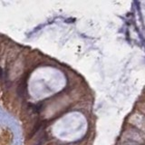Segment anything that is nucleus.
I'll list each match as a JSON object with an SVG mask.
<instances>
[{"instance_id": "obj_2", "label": "nucleus", "mask_w": 145, "mask_h": 145, "mask_svg": "<svg viewBox=\"0 0 145 145\" xmlns=\"http://www.w3.org/2000/svg\"><path fill=\"white\" fill-rule=\"evenodd\" d=\"M3 69H2L1 67H0V80L2 79V77H3Z\"/></svg>"}, {"instance_id": "obj_1", "label": "nucleus", "mask_w": 145, "mask_h": 145, "mask_svg": "<svg viewBox=\"0 0 145 145\" xmlns=\"http://www.w3.org/2000/svg\"><path fill=\"white\" fill-rule=\"evenodd\" d=\"M26 83L25 81H23L21 83H19L16 92H17V94L19 96L23 97L25 95V93H26Z\"/></svg>"}, {"instance_id": "obj_3", "label": "nucleus", "mask_w": 145, "mask_h": 145, "mask_svg": "<svg viewBox=\"0 0 145 145\" xmlns=\"http://www.w3.org/2000/svg\"><path fill=\"white\" fill-rule=\"evenodd\" d=\"M35 145H42V143H41V142H37V143H36Z\"/></svg>"}]
</instances>
